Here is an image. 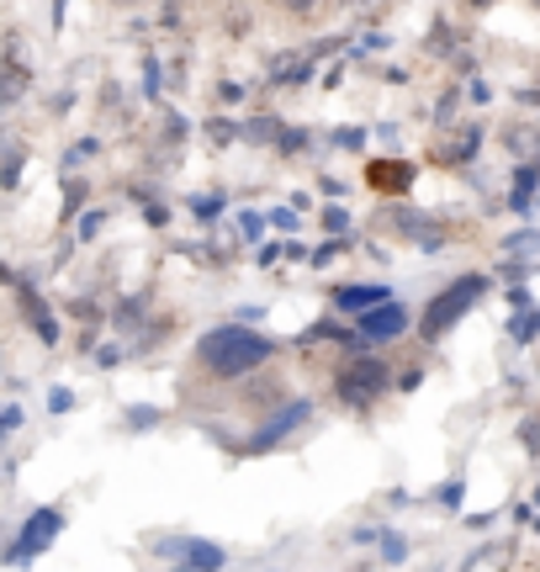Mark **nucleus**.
Segmentation results:
<instances>
[{"label":"nucleus","instance_id":"1","mask_svg":"<svg viewBox=\"0 0 540 572\" xmlns=\"http://www.w3.org/2000/svg\"><path fill=\"white\" fill-rule=\"evenodd\" d=\"M265 356H271V345H265L260 334H250V328H239V324L217 328V334L202 339V361H208L217 376H244V371H254Z\"/></svg>","mask_w":540,"mask_h":572},{"label":"nucleus","instance_id":"2","mask_svg":"<svg viewBox=\"0 0 540 572\" xmlns=\"http://www.w3.org/2000/svg\"><path fill=\"white\" fill-rule=\"evenodd\" d=\"M477 297H482V276H461L451 291H440V297L424 308V334H445V328L456 324Z\"/></svg>","mask_w":540,"mask_h":572},{"label":"nucleus","instance_id":"3","mask_svg":"<svg viewBox=\"0 0 540 572\" xmlns=\"http://www.w3.org/2000/svg\"><path fill=\"white\" fill-rule=\"evenodd\" d=\"M381 382H387L381 361H355V366L339 376V398H344V403H355V409H366L376 393H381Z\"/></svg>","mask_w":540,"mask_h":572},{"label":"nucleus","instance_id":"4","mask_svg":"<svg viewBox=\"0 0 540 572\" xmlns=\"http://www.w3.org/2000/svg\"><path fill=\"white\" fill-rule=\"evenodd\" d=\"M53 535H59V514H53V509H42V514L27 520V531H22V540H16V551H11V557H16V562H22V557H33V551H42Z\"/></svg>","mask_w":540,"mask_h":572},{"label":"nucleus","instance_id":"5","mask_svg":"<svg viewBox=\"0 0 540 572\" xmlns=\"http://www.w3.org/2000/svg\"><path fill=\"white\" fill-rule=\"evenodd\" d=\"M403 328H409V313L392 308V302H381V308H372V313L361 319V334H366V339H392V334H403Z\"/></svg>","mask_w":540,"mask_h":572},{"label":"nucleus","instance_id":"6","mask_svg":"<svg viewBox=\"0 0 540 572\" xmlns=\"http://www.w3.org/2000/svg\"><path fill=\"white\" fill-rule=\"evenodd\" d=\"M302 419H307V403H291V409L281 413V419H271V424H265V430H260V435H254V440H250V450H265V446H276V440H281V435H287L291 424H302Z\"/></svg>","mask_w":540,"mask_h":572},{"label":"nucleus","instance_id":"7","mask_svg":"<svg viewBox=\"0 0 540 572\" xmlns=\"http://www.w3.org/2000/svg\"><path fill=\"white\" fill-rule=\"evenodd\" d=\"M398 223H403V228L414 234V245H424V249H440V245H445V234H440L435 223H424V217H414V212H403Z\"/></svg>","mask_w":540,"mask_h":572},{"label":"nucleus","instance_id":"8","mask_svg":"<svg viewBox=\"0 0 540 572\" xmlns=\"http://www.w3.org/2000/svg\"><path fill=\"white\" fill-rule=\"evenodd\" d=\"M22 302H27V313H33V328H38L42 339H53L59 328H53V319H48V308H38V297H33V291H22Z\"/></svg>","mask_w":540,"mask_h":572},{"label":"nucleus","instance_id":"9","mask_svg":"<svg viewBox=\"0 0 540 572\" xmlns=\"http://www.w3.org/2000/svg\"><path fill=\"white\" fill-rule=\"evenodd\" d=\"M381 291L376 286H355V291H339V308H376Z\"/></svg>","mask_w":540,"mask_h":572},{"label":"nucleus","instance_id":"10","mask_svg":"<svg viewBox=\"0 0 540 572\" xmlns=\"http://www.w3.org/2000/svg\"><path fill=\"white\" fill-rule=\"evenodd\" d=\"M186 562H191V568H217L223 551H217V546H186Z\"/></svg>","mask_w":540,"mask_h":572},{"label":"nucleus","instance_id":"11","mask_svg":"<svg viewBox=\"0 0 540 572\" xmlns=\"http://www.w3.org/2000/svg\"><path fill=\"white\" fill-rule=\"evenodd\" d=\"M540 328V313H525V319H519V324H514V334H519V339H530V334H536Z\"/></svg>","mask_w":540,"mask_h":572},{"label":"nucleus","instance_id":"12","mask_svg":"<svg viewBox=\"0 0 540 572\" xmlns=\"http://www.w3.org/2000/svg\"><path fill=\"white\" fill-rule=\"evenodd\" d=\"M287 5H313V0H287Z\"/></svg>","mask_w":540,"mask_h":572},{"label":"nucleus","instance_id":"13","mask_svg":"<svg viewBox=\"0 0 540 572\" xmlns=\"http://www.w3.org/2000/svg\"><path fill=\"white\" fill-rule=\"evenodd\" d=\"M482 5H488V0H482Z\"/></svg>","mask_w":540,"mask_h":572}]
</instances>
